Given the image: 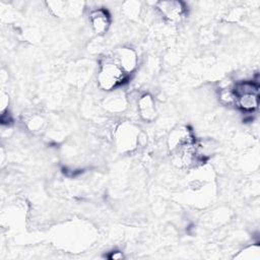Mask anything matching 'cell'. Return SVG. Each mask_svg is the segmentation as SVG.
Returning a JSON list of instances; mask_svg holds the SVG:
<instances>
[{
    "label": "cell",
    "mask_w": 260,
    "mask_h": 260,
    "mask_svg": "<svg viewBox=\"0 0 260 260\" xmlns=\"http://www.w3.org/2000/svg\"><path fill=\"white\" fill-rule=\"evenodd\" d=\"M109 258L112 259V260H119V259L124 258V256H123L122 252H120V251H113V252L110 253Z\"/></svg>",
    "instance_id": "4fadbf2b"
},
{
    "label": "cell",
    "mask_w": 260,
    "mask_h": 260,
    "mask_svg": "<svg viewBox=\"0 0 260 260\" xmlns=\"http://www.w3.org/2000/svg\"><path fill=\"white\" fill-rule=\"evenodd\" d=\"M157 9L166 19L172 22L181 21L186 14V6L181 1H160L157 3Z\"/></svg>",
    "instance_id": "8992f818"
},
{
    "label": "cell",
    "mask_w": 260,
    "mask_h": 260,
    "mask_svg": "<svg viewBox=\"0 0 260 260\" xmlns=\"http://www.w3.org/2000/svg\"><path fill=\"white\" fill-rule=\"evenodd\" d=\"M8 101H9L8 93H6L5 91L2 90L1 91V101H0V103H1V113L6 112V109L8 107Z\"/></svg>",
    "instance_id": "7c38bea8"
},
{
    "label": "cell",
    "mask_w": 260,
    "mask_h": 260,
    "mask_svg": "<svg viewBox=\"0 0 260 260\" xmlns=\"http://www.w3.org/2000/svg\"><path fill=\"white\" fill-rule=\"evenodd\" d=\"M27 126L28 128L32 131H37V130H41L42 127H43V124H44V121L43 119L40 117V116H30L27 120Z\"/></svg>",
    "instance_id": "8fae6325"
},
{
    "label": "cell",
    "mask_w": 260,
    "mask_h": 260,
    "mask_svg": "<svg viewBox=\"0 0 260 260\" xmlns=\"http://www.w3.org/2000/svg\"><path fill=\"white\" fill-rule=\"evenodd\" d=\"M137 110L139 116L146 122H151L156 117L155 101L149 93L142 94L137 102Z\"/></svg>",
    "instance_id": "9c48e42d"
},
{
    "label": "cell",
    "mask_w": 260,
    "mask_h": 260,
    "mask_svg": "<svg viewBox=\"0 0 260 260\" xmlns=\"http://www.w3.org/2000/svg\"><path fill=\"white\" fill-rule=\"evenodd\" d=\"M128 77L129 75L111 57H108L100 65L98 84L100 88L110 92L123 85Z\"/></svg>",
    "instance_id": "6da1fadb"
},
{
    "label": "cell",
    "mask_w": 260,
    "mask_h": 260,
    "mask_svg": "<svg viewBox=\"0 0 260 260\" xmlns=\"http://www.w3.org/2000/svg\"><path fill=\"white\" fill-rule=\"evenodd\" d=\"M103 106L105 109L112 113L123 112L127 108V99L122 91H110V94L104 100Z\"/></svg>",
    "instance_id": "30bf717a"
},
{
    "label": "cell",
    "mask_w": 260,
    "mask_h": 260,
    "mask_svg": "<svg viewBox=\"0 0 260 260\" xmlns=\"http://www.w3.org/2000/svg\"><path fill=\"white\" fill-rule=\"evenodd\" d=\"M236 106L245 113H252L259 106V84L253 80L237 82L232 88Z\"/></svg>",
    "instance_id": "7a4b0ae2"
},
{
    "label": "cell",
    "mask_w": 260,
    "mask_h": 260,
    "mask_svg": "<svg viewBox=\"0 0 260 260\" xmlns=\"http://www.w3.org/2000/svg\"><path fill=\"white\" fill-rule=\"evenodd\" d=\"M171 152L174 165L183 170L193 168L203 159V154H201L200 151V145L195 139L177 147Z\"/></svg>",
    "instance_id": "3957f363"
},
{
    "label": "cell",
    "mask_w": 260,
    "mask_h": 260,
    "mask_svg": "<svg viewBox=\"0 0 260 260\" xmlns=\"http://www.w3.org/2000/svg\"><path fill=\"white\" fill-rule=\"evenodd\" d=\"M116 145L121 151L135 149L140 140L139 129L130 122H124L118 126L115 134Z\"/></svg>",
    "instance_id": "277c9868"
},
{
    "label": "cell",
    "mask_w": 260,
    "mask_h": 260,
    "mask_svg": "<svg viewBox=\"0 0 260 260\" xmlns=\"http://www.w3.org/2000/svg\"><path fill=\"white\" fill-rule=\"evenodd\" d=\"M128 75L137 67L138 57L134 49L129 47H120L113 52L111 57Z\"/></svg>",
    "instance_id": "5b68a950"
},
{
    "label": "cell",
    "mask_w": 260,
    "mask_h": 260,
    "mask_svg": "<svg viewBox=\"0 0 260 260\" xmlns=\"http://www.w3.org/2000/svg\"><path fill=\"white\" fill-rule=\"evenodd\" d=\"M195 138L191 130L187 126H178L177 128L173 129L168 137V145L170 150H174L177 147L193 141Z\"/></svg>",
    "instance_id": "ba28073f"
},
{
    "label": "cell",
    "mask_w": 260,
    "mask_h": 260,
    "mask_svg": "<svg viewBox=\"0 0 260 260\" xmlns=\"http://www.w3.org/2000/svg\"><path fill=\"white\" fill-rule=\"evenodd\" d=\"M89 22L93 32L101 36L109 29L111 24V15L106 8H96L89 13Z\"/></svg>",
    "instance_id": "52a82bcc"
}]
</instances>
